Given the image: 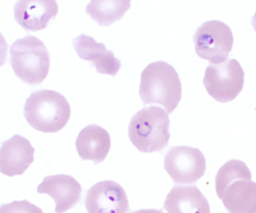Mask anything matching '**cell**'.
I'll use <instances>...</instances> for the list:
<instances>
[{"label": "cell", "instance_id": "obj_1", "mask_svg": "<svg viewBox=\"0 0 256 213\" xmlns=\"http://www.w3.org/2000/svg\"><path fill=\"white\" fill-rule=\"evenodd\" d=\"M216 190L229 213H256V183L244 162H226L216 176Z\"/></svg>", "mask_w": 256, "mask_h": 213}, {"label": "cell", "instance_id": "obj_2", "mask_svg": "<svg viewBox=\"0 0 256 213\" xmlns=\"http://www.w3.org/2000/svg\"><path fill=\"white\" fill-rule=\"evenodd\" d=\"M139 93L145 104H160L168 114L173 112L182 93L180 80L174 68L162 61L146 66L142 74Z\"/></svg>", "mask_w": 256, "mask_h": 213}, {"label": "cell", "instance_id": "obj_3", "mask_svg": "<svg viewBox=\"0 0 256 213\" xmlns=\"http://www.w3.org/2000/svg\"><path fill=\"white\" fill-rule=\"evenodd\" d=\"M71 108L62 94L53 90H40L32 93L24 106V116L34 128L54 133L65 127Z\"/></svg>", "mask_w": 256, "mask_h": 213}, {"label": "cell", "instance_id": "obj_4", "mask_svg": "<svg viewBox=\"0 0 256 213\" xmlns=\"http://www.w3.org/2000/svg\"><path fill=\"white\" fill-rule=\"evenodd\" d=\"M168 114L156 106H148L136 112L128 126V136L142 152L161 151L168 144Z\"/></svg>", "mask_w": 256, "mask_h": 213}, {"label": "cell", "instance_id": "obj_5", "mask_svg": "<svg viewBox=\"0 0 256 213\" xmlns=\"http://www.w3.org/2000/svg\"><path fill=\"white\" fill-rule=\"evenodd\" d=\"M10 54L13 70L24 82L41 84L48 76L50 56L38 38L28 36L18 39L12 45Z\"/></svg>", "mask_w": 256, "mask_h": 213}, {"label": "cell", "instance_id": "obj_6", "mask_svg": "<svg viewBox=\"0 0 256 213\" xmlns=\"http://www.w3.org/2000/svg\"><path fill=\"white\" fill-rule=\"evenodd\" d=\"M244 72L236 60L228 58L206 68L204 85L211 97L218 102H230L242 91Z\"/></svg>", "mask_w": 256, "mask_h": 213}, {"label": "cell", "instance_id": "obj_7", "mask_svg": "<svg viewBox=\"0 0 256 213\" xmlns=\"http://www.w3.org/2000/svg\"><path fill=\"white\" fill-rule=\"evenodd\" d=\"M194 42L196 52L200 58L211 64H218L228 60L233 46V34L224 22L208 21L198 28Z\"/></svg>", "mask_w": 256, "mask_h": 213}, {"label": "cell", "instance_id": "obj_8", "mask_svg": "<svg viewBox=\"0 0 256 213\" xmlns=\"http://www.w3.org/2000/svg\"><path fill=\"white\" fill-rule=\"evenodd\" d=\"M164 169L176 184H193L206 170L203 153L192 147H172L164 157Z\"/></svg>", "mask_w": 256, "mask_h": 213}, {"label": "cell", "instance_id": "obj_9", "mask_svg": "<svg viewBox=\"0 0 256 213\" xmlns=\"http://www.w3.org/2000/svg\"><path fill=\"white\" fill-rule=\"evenodd\" d=\"M85 206L88 213H128L126 194L122 186L114 181L94 184L86 195Z\"/></svg>", "mask_w": 256, "mask_h": 213}, {"label": "cell", "instance_id": "obj_10", "mask_svg": "<svg viewBox=\"0 0 256 213\" xmlns=\"http://www.w3.org/2000/svg\"><path fill=\"white\" fill-rule=\"evenodd\" d=\"M34 150L30 142L20 135L5 141L0 150V170L8 176L22 175L34 160Z\"/></svg>", "mask_w": 256, "mask_h": 213}, {"label": "cell", "instance_id": "obj_11", "mask_svg": "<svg viewBox=\"0 0 256 213\" xmlns=\"http://www.w3.org/2000/svg\"><path fill=\"white\" fill-rule=\"evenodd\" d=\"M38 192L50 195L56 202L55 212L64 213L80 201L82 188L73 177L60 174L46 177L38 186Z\"/></svg>", "mask_w": 256, "mask_h": 213}, {"label": "cell", "instance_id": "obj_12", "mask_svg": "<svg viewBox=\"0 0 256 213\" xmlns=\"http://www.w3.org/2000/svg\"><path fill=\"white\" fill-rule=\"evenodd\" d=\"M18 24L28 31H38L47 26L56 16L58 4L54 0H20L14 8Z\"/></svg>", "mask_w": 256, "mask_h": 213}, {"label": "cell", "instance_id": "obj_13", "mask_svg": "<svg viewBox=\"0 0 256 213\" xmlns=\"http://www.w3.org/2000/svg\"><path fill=\"white\" fill-rule=\"evenodd\" d=\"M76 52L82 60L91 62L97 72L114 76L120 68L121 62L108 50L104 44L97 43L92 37L80 34L73 40Z\"/></svg>", "mask_w": 256, "mask_h": 213}, {"label": "cell", "instance_id": "obj_14", "mask_svg": "<svg viewBox=\"0 0 256 213\" xmlns=\"http://www.w3.org/2000/svg\"><path fill=\"white\" fill-rule=\"evenodd\" d=\"M164 207L168 213H210L208 200L196 186H174Z\"/></svg>", "mask_w": 256, "mask_h": 213}, {"label": "cell", "instance_id": "obj_15", "mask_svg": "<svg viewBox=\"0 0 256 213\" xmlns=\"http://www.w3.org/2000/svg\"><path fill=\"white\" fill-rule=\"evenodd\" d=\"M76 148L84 160L100 163L104 160L110 150V135L107 130L96 124L86 126L78 136Z\"/></svg>", "mask_w": 256, "mask_h": 213}, {"label": "cell", "instance_id": "obj_16", "mask_svg": "<svg viewBox=\"0 0 256 213\" xmlns=\"http://www.w3.org/2000/svg\"><path fill=\"white\" fill-rule=\"evenodd\" d=\"M130 7L128 0H92L86 12L100 25L108 26L121 19Z\"/></svg>", "mask_w": 256, "mask_h": 213}, {"label": "cell", "instance_id": "obj_17", "mask_svg": "<svg viewBox=\"0 0 256 213\" xmlns=\"http://www.w3.org/2000/svg\"><path fill=\"white\" fill-rule=\"evenodd\" d=\"M0 213H43V212L40 207L25 200L4 204L0 208Z\"/></svg>", "mask_w": 256, "mask_h": 213}, {"label": "cell", "instance_id": "obj_18", "mask_svg": "<svg viewBox=\"0 0 256 213\" xmlns=\"http://www.w3.org/2000/svg\"><path fill=\"white\" fill-rule=\"evenodd\" d=\"M132 213H164L162 210H140L138 211L132 212Z\"/></svg>", "mask_w": 256, "mask_h": 213}, {"label": "cell", "instance_id": "obj_19", "mask_svg": "<svg viewBox=\"0 0 256 213\" xmlns=\"http://www.w3.org/2000/svg\"><path fill=\"white\" fill-rule=\"evenodd\" d=\"M252 24L253 27H254V30L256 31V12L252 18Z\"/></svg>", "mask_w": 256, "mask_h": 213}]
</instances>
